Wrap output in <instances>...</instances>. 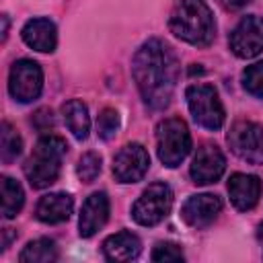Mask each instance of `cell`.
Wrapping results in <instances>:
<instances>
[{"label":"cell","instance_id":"d4e9b609","mask_svg":"<svg viewBox=\"0 0 263 263\" xmlns=\"http://www.w3.org/2000/svg\"><path fill=\"white\" fill-rule=\"evenodd\" d=\"M150 257L152 261H183L185 259L181 247L175 242H156Z\"/></svg>","mask_w":263,"mask_h":263},{"label":"cell","instance_id":"9a60e30c","mask_svg":"<svg viewBox=\"0 0 263 263\" xmlns=\"http://www.w3.org/2000/svg\"><path fill=\"white\" fill-rule=\"evenodd\" d=\"M23 41L35 49V51H41V53H51L58 45V31H55V25L53 21L45 18V16H39V18H31L25 23L23 31Z\"/></svg>","mask_w":263,"mask_h":263},{"label":"cell","instance_id":"ba28073f","mask_svg":"<svg viewBox=\"0 0 263 263\" xmlns=\"http://www.w3.org/2000/svg\"><path fill=\"white\" fill-rule=\"evenodd\" d=\"M230 150L245 162L263 164V127L255 121H236L228 132Z\"/></svg>","mask_w":263,"mask_h":263},{"label":"cell","instance_id":"5bb4252c","mask_svg":"<svg viewBox=\"0 0 263 263\" xmlns=\"http://www.w3.org/2000/svg\"><path fill=\"white\" fill-rule=\"evenodd\" d=\"M228 195L236 210L247 212L253 210L261 197V181L255 175L234 173L228 179Z\"/></svg>","mask_w":263,"mask_h":263},{"label":"cell","instance_id":"7c38bea8","mask_svg":"<svg viewBox=\"0 0 263 263\" xmlns=\"http://www.w3.org/2000/svg\"><path fill=\"white\" fill-rule=\"evenodd\" d=\"M220 212H222V201L218 195L199 193V195H191L183 203L181 218L191 228H205L218 218Z\"/></svg>","mask_w":263,"mask_h":263},{"label":"cell","instance_id":"4fadbf2b","mask_svg":"<svg viewBox=\"0 0 263 263\" xmlns=\"http://www.w3.org/2000/svg\"><path fill=\"white\" fill-rule=\"evenodd\" d=\"M109 218V197L103 191H97L92 195L86 197V201L82 203L80 210V218H78V232L84 238H90L92 234H97L105 222Z\"/></svg>","mask_w":263,"mask_h":263},{"label":"cell","instance_id":"6da1fadb","mask_svg":"<svg viewBox=\"0 0 263 263\" xmlns=\"http://www.w3.org/2000/svg\"><path fill=\"white\" fill-rule=\"evenodd\" d=\"M132 74L142 101L154 111L164 109L168 107L179 80L177 53L162 39H148L134 55Z\"/></svg>","mask_w":263,"mask_h":263},{"label":"cell","instance_id":"8fae6325","mask_svg":"<svg viewBox=\"0 0 263 263\" xmlns=\"http://www.w3.org/2000/svg\"><path fill=\"white\" fill-rule=\"evenodd\" d=\"M224 168H226V158H224L222 150L218 146L203 144L201 148H197V152L193 156V162L189 166V175H191L193 183L210 185L222 177Z\"/></svg>","mask_w":263,"mask_h":263},{"label":"cell","instance_id":"d6986e66","mask_svg":"<svg viewBox=\"0 0 263 263\" xmlns=\"http://www.w3.org/2000/svg\"><path fill=\"white\" fill-rule=\"evenodd\" d=\"M58 257L60 253L53 240L37 238V240L27 242V247L18 255V261L21 263H51V261H58Z\"/></svg>","mask_w":263,"mask_h":263},{"label":"cell","instance_id":"e0dca14e","mask_svg":"<svg viewBox=\"0 0 263 263\" xmlns=\"http://www.w3.org/2000/svg\"><path fill=\"white\" fill-rule=\"evenodd\" d=\"M74 208V199L68 193H47L37 203V218L43 224H62L70 218Z\"/></svg>","mask_w":263,"mask_h":263},{"label":"cell","instance_id":"3957f363","mask_svg":"<svg viewBox=\"0 0 263 263\" xmlns=\"http://www.w3.org/2000/svg\"><path fill=\"white\" fill-rule=\"evenodd\" d=\"M66 150H68V144L60 136H51V134L41 136L23 166L27 181L35 189H45L51 183H55V179L60 177Z\"/></svg>","mask_w":263,"mask_h":263},{"label":"cell","instance_id":"277c9868","mask_svg":"<svg viewBox=\"0 0 263 263\" xmlns=\"http://www.w3.org/2000/svg\"><path fill=\"white\" fill-rule=\"evenodd\" d=\"M191 150V134L183 119L168 117L156 127V152L164 166H179Z\"/></svg>","mask_w":263,"mask_h":263},{"label":"cell","instance_id":"9c48e42d","mask_svg":"<svg viewBox=\"0 0 263 263\" xmlns=\"http://www.w3.org/2000/svg\"><path fill=\"white\" fill-rule=\"evenodd\" d=\"M230 49L236 58L249 60L263 51V16L249 14L230 33Z\"/></svg>","mask_w":263,"mask_h":263},{"label":"cell","instance_id":"cb8c5ba5","mask_svg":"<svg viewBox=\"0 0 263 263\" xmlns=\"http://www.w3.org/2000/svg\"><path fill=\"white\" fill-rule=\"evenodd\" d=\"M119 129V113L111 107L103 109L99 119H97V132L103 140H111L115 136V132Z\"/></svg>","mask_w":263,"mask_h":263},{"label":"cell","instance_id":"2e32d148","mask_svg":"<svg viewBox=\"0 0 263 263\" xmlns=\"http://www.w3.org/2000/svg\"><path fill=\"white\" fill-rule=\"evenodd\" d=\"M142 253V242L136 234L121 230L105 238L103 242V257L107 261H134Z\"/></svg>","mask_w":263,"mask_h":263},{"label":"cell","instance_id":"7a4b0ae2","mask_svg":"<svg viewBox=\"0 0 263 263\" xmlns=\"http://www.w3.org/2000/svg\"><path fill=\"white\" fill-rule=\"evenodd\" d=\"M168 29L195 47H208L216 37L214 14L203 0H177L168 14Z\"/></svg>","mask_w":263,"mask_h":263},{"label":"cell","instance_id":"ac0fdd59","mask_svg":"<svg viewBox=\"0 0 263 263\" xmlns=\"http://www.w3.org/2000/svg\"><path fill=\"white\" fill-rule=\"evenodd\" d=\"M62 115L64 121L68 125V129L72 132V136L76 140H86L88 132H90V117H88V109L80 99H70L68 103L62 105Z\"/></svg>","mask_w":263,"mask_h":263},{"label":"cell","instance_id":"603a6c76","mask_svg":"<svg viewBox=\"0 0 263 263\" xmlns=\"http://www.w3.org/2000/svg\"><path fill=\"white\" fill-rule=\"evenodd\" d=\"M242 84H245L247 92L263 99V62L253 64L242 72Z\"/></svg>","mask_w":263,"mask_h":263},{"label":"cell","instance_id":"30bf717a","mask_svg":"<svg viewBox=\"0 0 263 263\" xmlns=\"http://www.w3.org/2000/svg\"><path fill=\"white\" fill-rule=\"evenodd\" d=\"M150 166L146 148L138 142L125 144L113 158V177L119 183H138Z\"/></svg>","mask_w":263,"mask_h":263},{"label":"cell","instance_id":"44dd1931","mask_svg":"<svg viewBox=\"0 0 263 263\" xmlns=\"http://www.w3.org/2000/svg\"><path fill=\"white\" fill-rule=\"evenodd\" d=\"M21 150H23L21 136L16 134V129L8 121H4L2 123V132H0V156H2V162L4 164L12 162L21 154Z\"/></svg>","mask_w":263,"mask_h":263},{"label":"cell","instance_id":"5b68a950","mask_svg":"<svg viewBox=\"0 0 263 263\" xmlns=\"http://www.w3.org/2000/svg\"><path fill=\"white\" fill-rule=\"evenodd\" d=\"M185 97H187V105H189L193 119L201 127L214 132L224 125L226 113L218 97V90L212 84H191L185 90Z\"/></svg>","mask_w":263,"mask_h":263},{"label":"cell","instance_id":"f1b7e54d","mask_svg":"<svg viewBox=\"0 0 263 263\" xmlns=\"http://www.w3.org/2000/svg\"><path fill=\"white\" fill-rule=\"evenodd\" d=\"M257 240H259V245H261V251H263V222L257 226Z\"/></svg>","mask_w":263,"mask_h":263},{"label":"cell","instance_id":"4316f807","mask_svg":"<svg viewBox=\"0 0 263 263\" xmlns=\"http://www.w3.org/2000/svg\"><path fill=\"white\" fill-rule=\"evenodd\" d=\"M226 8H240V6H245V4H249V0H220Z\"/></svg>","mask_w":263,"mask_h":263},{"label":"cell","instance_id":"8992f818","mask_svg":"<svg viewBox=\"0 0 263 263\" xmlns=\"http://www.w3.org/2000/svg\"><path fill=\"white\" fill-rule=\"evenodd\" d=\"M173 208V191L166 183L148 185L132 208V218L140 226H156Z\"/></svg>","mask_w":263,"mask_h":263},{"label":"cell","instance_id":"484cf974","mask_svg":"<svg viewBox=\"0 0 263 263\" xmlns=\"http://www.w3.org/2000/svg\"><path fill=\"white\" fill-rule=\"evenodd\" d=\"M31 123H33L39 132H49V129L55 125V119H53V113H51L49 109H39V111L33 115Z\"/></svg>","mask_w":263,"mask_h":263},{"label":"cell","instance_id":"ffe728a7","mask_svg":"<svg viewBox=\"0 0 263 263\" xmlns=\"http://www.w3.org/2000/svg\"><path fill=\"white\" fill-rule=\"evenodd\" d=\"M0 191H2V216L6 220H10L21 212V208L25 203V191L10 177H2Z\"/></svg>","mask_w":263,"mask_h":263},{"label":"cell","instance_id":"83f0119b","mask_svg":"<svg viewBox=\"0 0 263 263\" xmlns=\"http://www.w3.org/2000/svg\"><path fill=\"white\" fill-rule=\"evenodd\" d=\"M6 31H8V16L4 14V16H2V41L6 39Z\"/></svg>","mask_w":263,"mask_h":263},{"label":"cell","instance_id":"52a82bcc","mask_svg":"<svg viewBox=\"0 0 263 263\" xmlns=\"http://www.w3.org/2000/svg\"><path fill=\"white\" fill-rule=\"evenodd\" d=\"M43 90V70L33 60H18L8 74V92L18 103L35 101Z\"/></svg>","mask_w":263,"mask_h":263},{"label":"cell","instance_id":"7402d4cb","mask_svg":"<svg viewBox=\"0 0 263 263\" xmlns=\"http://www.w3.org/2000/svg\"><path fill=\"white\" fill-rule=\"evenodd\" d=\"M101 156L97 152H84L76 164V175L82 183H92L101 173Z\"/></svg>","mask_w":263,"mask_h":263}]
</instances>
